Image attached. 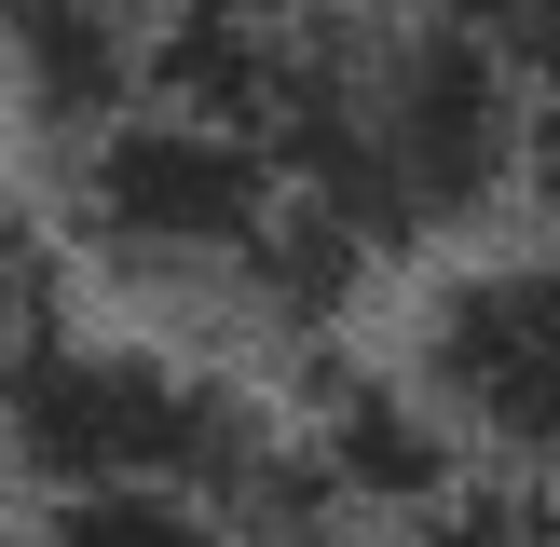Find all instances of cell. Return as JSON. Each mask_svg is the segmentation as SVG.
Returning <instances> with one entry per match:
<instances>
[{
    "mask_svg": "<svg viewBox=\"0 0 560 547\" xmlns=\"http://www.w3.org/2000/svg\"><path fill=\"white\" fill-rule=\"evenodd\" d=\"M397 547H560V492H534V479H465L452 507L397 520Z\"/></svg>",
    "mask_w": 560,
    "mask_h": 547,
    "instance_id": "5b68a950",
    "label": "cell"
},
{
    "mask_svg": "<svg viewBox=\"0 0 560 547\" xmlns=\"http://www.w3.org/2000/svg\"><path fill=\"white\" fill-rule=\"evenodd\" d=\"M124 14H151V27H206V14H273V0H124Z\"/></svg>",
    "mask_w": 560,
    "mask_h": 547,
    "instance_id": "ba28073f",
    "label": "cell"
},
{
    "mask_svg": "<svg viewBox=\"0 0 560 547\" xmlns=\"http://www.w3.org/2000/svg\"><path fill=\"white\" fill-rule=\"evenodd\" d=\"M55 219H69L82 260L124 274V288L233 301V315H301V328L370 274L288 191V164H273L260 124L191 109V96H151V109H124L96 151H69L55 164Z\"/></svg>",
    "mask_w": 560,
    "mask_h": 547,
    "instance_id": "7a4b0ae2",
    "label": "cell"
},
{
    "mask_svg": "<svg viewBox=\"0 0 560 547\" xmlns=\"http://www.w3.org/2000/svg\"><path fill=\"white\" fill-rule=\"evenodd\" d=\"M27 547H246L206 492H27Z\"/></svg>",
    "mask_w": 560,
    "mask_h": 547,
    "instance_id": "277c9868",
    "label": "cell"
},
{
    "mask_svg": "<svg viewBox=\"0 0 560 547\" xmlns=\"http://www.w3.org/2000/svg\"><path fill=\"white\" fill-rule=\"evenodd\" d=\"M520 206L547 219V246H560V96L534 109V164H520Z\"/></svg>",
    "mask_w": 560,
    "mask_h": 547,
    "instance_id": "52a82bcc",
    "label": "cell"
},
{
    "mask_svg": "<svg viewBox=\"0 0 560 547\" xmlns=\"http://www.w3.org/2000/svg\"><path fill=\"white\" fill-rule=\"evenodd\" d=\"M410 14H438V27H465V42H492L534 96H560V0H410Z\"/></svg>",
    "mask_w": 560,
    "mask_h": 547,
    "instance_id": "8992f818",
    "label": "cell"
},
{
    "mask_svg": "<svg viewBox=\"0 0 560 547\" xmlns=\"http://www.w3.org/2000/svg\"><path fill=\"white\" fill-rule=\"evenodd\" d=\"M397 370H410V397L452 424V452L479 465V479L560 492V246L438 274V288L410 301Z\"/></svg>",
    "mask_w": 560,
    "mask_h": 547,
    "instance_id": "3957f363",
    "label": "cell"
},
{
    "mask_svg": "<svg viewBox=\"0 0 560 547\" xmlns=\"http://www.w3.org/2000/svg\"><path fill=\"white\" fill-rule=\"evenodd\" d=\"M534 109L547 96L492 42L410 14V0H273L233 124L273 137L288 191L355 260H424L520 191Z\"/></svg>",
    "mask_w": 560,
    "mask_h": 547,
    "instance_id": "6da1fadb",
    "label": "cell"
}]
</instances>
